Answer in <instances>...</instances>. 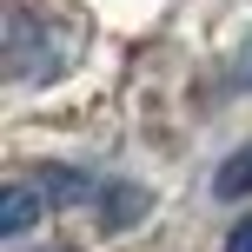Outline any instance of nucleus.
I'll return each mask as SVG.
<instances>
[{
    "instance_id": "1",
    "label": "nucleus",
    "mask_w": 252,
    "mask_h": 252,
    "mask_svg": "<svg viewBox=\"0 0 252 252\" xmlns=\"http://www.w3.org/2000/svg\"><path fill=\"white\" fill-rule=\"evenodd\" d=\"M40 213H47V192L27 186V179H13V186H7V213H0V232H7V239H20Z\"/></svg>"
},
{
    "instance_id": "2",
    "label": "nucleus",
    "mask_w": 252,
    "mask_h": 252,
    "mask_svg": "<svg viewBox=\"0 0 252 252\" xmlns=\"http://www.w3.org/2000/svg\"><path fill=\"white\" fill-rule=\"evenodd\" d=\"M106 226H133V219H146V192H133V186H106Z\"/></svg>"
},
{
    "instance_id": "3",
    "label": "nucleus",
    "mask_w": 252,
    "mask_h": 252,
    "mask_svg": "<svg viewBox=\"0 0 252 252\" xmlns=\"http://www.w3.org/2000/svg\"><path fill=\"white\" fill-rule=\"evenodd\" d=\"M219 192H226V199H239V192H252V146H239L232 153L226 166H219V179H213Z\"/></svg>"
},
{
    "instance_id": "4",
    "label": "nucleus",
    "mask_w": 252,
    "mask_h": 252,
    "mask_svg": "<svg viewBox=\"0 0 252 252\" xmlns=\"http://www.w3.org/2000/svg\"><path fill=\"white\" fill-rule=\"evenodd\" d=\"M33 186L47 192V199H87V179H80V173H66V166H47Z\"/></svg>"
},
{
    "instance_id": "5",
    "label": "nucleus",
    "mask_w": 252,
    "mask_h": 252,
    "mask_svg": "<svg viewBox=\"0 0 252 252\" xmlns=\"http://www.w3.org/2000/svg\"><path fill=\"white\" fill-rule=\"evenodd\" d=\"M226 252H252V219H239V226H232V239H226Z\"/></svg>"
},
{
    "instance_id": "6",
    "label": "nucleus",
    "mask_w": 252,
    "mask_h": 252,
    "mask_svg": "<svg viewBox=\"0 0 252 252\" xmlns=\"http://www.w3.org/2000/svg\"><path fill=\"white\" fill-rule=\"evenodd\" d=\"M239 80H246V87H252V47L239 53Z\"/></svg>"
}]
</instances>
